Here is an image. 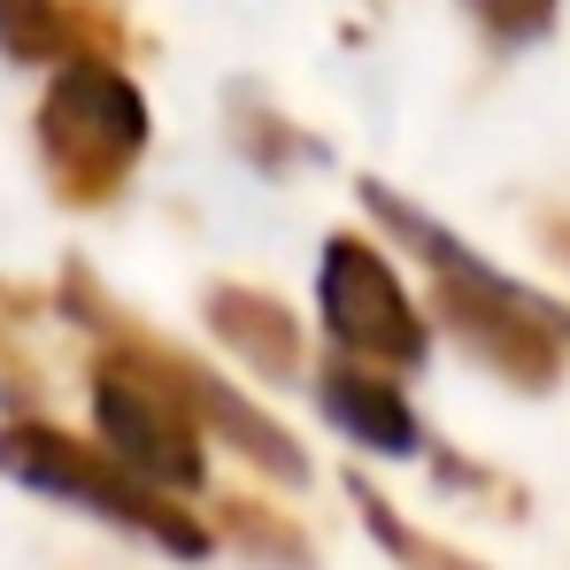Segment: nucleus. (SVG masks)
Masks as SVG:
<instances>
[{"instance_id": "obj_1", "label": "nucleus", "mask_w": 570, "mask_h": 570, "mask_svg": "<svg viewBox=\"0 0 570 570\" xmlns=\"http://www.w3.org/2000/svg\"><path fill=\"white\" fill-rule=\"evenodd\" d=\"M363 193H371V208H379L385 224L424 255V271H432V308H440V324L471 347L478 363L501 371L509 385H532V393L556 385V371L570 363V308L563 301H548V293H532V285L485 271L455 232L424 224L401 193H385V186H363Z\"/></svg>"}, {"instance_id": "obj_2", "label": "nucleus", "mask_w": 570, "mask_h": 570, "mask_svg": "<svg viewBox=\"0 0 570 570\" xmlns=\"http://www.w3.org/2000/svg\"><path fill=\"white\" fill-rule=\"evenodd\" d=\"M62 308L100 332L94 424H100V440H108V455H116L124 471H139L147 485H163V493H193V485L208 478V455H200L208 432L193 424V409L178 401V385L163 379V371L147 363V347L131 340V316L108 308L86 271L62 278Z\"/></svg>"}, {"instance_id": "obj_7", "label": "nucleus", "mask_w": 570, "mask_h": 570, "mask_svg": "<svg viewBox=\"0 0 570 570\" xmlns=\"http://www.w3.org/2000/svg\"><path fill=\"white\" fill-rule=\"evenodd\" d=\"M208 324H216V340H224L255 379H301V324L285 316L271 293H255V285H216V293H208Z\"/></svg>"}, {"instance_id": "obj_8", "label": "nucleus", "mask_w": 570, "mask_h": 570, "mask_svg": "<svg viewBox=\"0 0 570 570\" xmlns=\"http://www.w3.org/2000/svg\"><path fill=\"white\" fill-rule=\"evenodd\" d=\"M347 493H355L363 524H371V532H379L385 548H393V563H401V570H471L463 556H455V548H440V540H424V532H416L409 517H393V509H385L379 493H371V478H347Z\"/></svg>"}, {"instance_id": "obj_10", "label": "nucleus", "mask_w": 570, "mask_h": 570, "mask_svg": "<svg viewBox=\"0 0 570 570\" xmlns=\"http://www.w3.org/2000/svg\"><path fill=\"white\" fill-rule=\"evenodd\" d=\"M556 247H563V255H570V224H556Z\"/></svg>"}, {"instance_id": "obj_6", "label": "nucleus", "mask_w": 570, "mask_h": 570, "mask_svg": "<svg viewBox=\"0 0 570 570\" xmlns=\"http://www.w3.org/2000/svg\"><path fill=\"white\" fill-rule=\"evenodd\" d=\"M316 401H324V416L355 440V448H379V455H416V409H409V393L385 379V371H363V363H347V355H332V363H316Z\"/></svg>"}, {"instance_id": "obj_9", "label": "nucleus", "mask_w": 570, "mask_h": 570, "mask_svg": "<svg viewBox=\"0 0 570 570\" xmlns=\"http://www.w3.org/2000/svg\"><path fill=\"white\" fill-rule=\"evenodd\" d=\"M216 524L239 540V548H255V556H271V563H301V532L285 524L278 509H263V501H247V493H224L216 501Z\"/></svg>"}, {"instance_id": "obj_5", "label": "nucleus", "mask_w": 570, "mask_h": 570, "mask_svg": "<svg viewBox=\"0 0 570 570\" xmlns=\"http://www.w3.org/2000/svg\"><path fill=\"white\" fill-rule=\"evenodd\" d=\"M316 316L332 332V347L363 371H416L432 355V332L409 301V285L393 278L385 247L355 239V232H332L324 239V263H316Z\"/></svg>"}, {"instance_id": "obj_3", "label": "nucleus", "mask_w": 570, "mask_h": 570, "mask_svg": "<svg viewBox=\"0 0 570 570\" xmlns=\"http://www.w3.org/2000/svg\"><path fill=\"white\" fill-rule=\"evenodd\" d=\"M0 471L16 478V485H39V493H55V501H78V509H94L108 524L155 540L163 556H186V563L208 556V524L193 517V501L147 485L139 471H124L100 440H70V432H55V424L8 416V424H0Z\"/></svg>"}, {"instance_id": "obj_4", "label": "nucleus", "mask_w": 570, "mask_h": 570, "mask_svg": "<svg viewBox=\"0 0 570 570\" xmlns=\"http://www.w3.org/2000/svg\"><path fill=\"white\" fill-rule=\"evenodd\" d=\"M39 155H47V178L70 208L116 200L147 155V100L131 94V78L100 70V62L62 70L39 108Z\"/></svg>"}]
</instances>
